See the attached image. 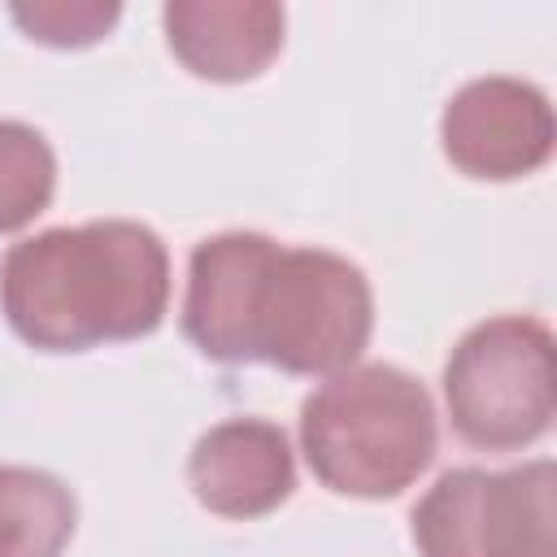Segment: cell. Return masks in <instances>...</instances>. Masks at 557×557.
<instances>
[{
  "mask_svg": "<svg viewBox=\"0 0 557 557\" xmlns=\"http://www.w3.org/2000/svg\"><path fill=\"white\" fill-rule=\"evenodd\" d=\"M0 309L39 352H87L144 339L170 309V252L131 218L48 226L0 261Z\"/></svg>",
  "mask_w": 557,
  "mask_h": 557,
  "instance_id": "cell-1",
  "label": "cell"
},
{
  "mask_svg": "<svg viewBox=\"0 0 557 557\" xmlns=\"http://www.w3.org/2000/svg\"><path fill=\"white\" fill-rule=\"evenodd\" d=\"M431 392L400 366L366 361L322 379L300 405V453L335 496H400L435 461Z\"/></svg>",
  "mask_w": 557,
  "mask_h": 557,
  "instance_id": "cell-2",
  "label": "cell"
},
{
  "mask_svg": "<svg viewBox=\"0 0 557 557\" xmlns=\"http://www.w3.org/2000/svg\"><path fill=\"white\" fill-rule=\"evenodd\" d=\"M374 292L357 261L326 248L274 244L248 309L244 357L283 374L331 379L366 352Z\"/></svg>",
  "mask_w": 557,
  "mask_h": 557,
  "instance_id": "cell-3",
  "label": "cell"
},
{
  "mask_svg": "<svg viewBox=\"0 0 557 557\" xmlns=\"http://www.w3.org/2000/svg\"><path fill=\"white\" fill-rule=\"evenodd\" d=\"M444 409L453 431L483 453H518L544 440L557 413L548 322L500 313L470 326L444 361Z\"/></svg>",
  "mask_w": 557,
  "mask_h": 557,
  "instance_id": "cell-4",
  "label": "cell"
},
{
  "mask_svg": "<svg viewBox=\"0 0 557 557\" xmlns=\"http://www.w3.org/2000/svg\"><path fill=\"white\" fill-rule=\"evenodd\" d=\"M418 557H557V470H444L413 505Z\"/></svg>",
  "mask_w": 557,
  "mask_h": 557,
  "instance_id": "cell-5",
  "label": "cell"
},
{
  "mask_svg": "<svg viewBox=\"0 0 557 557\" xmlns=\"http://www.w3.org/2000/svg\"><path fill=\"white\" fill-rule=\"evenodd\" d=\"M444 157L466 178L509 183L548 165L557 144V122L548 96L509 74H487L466 83L440 117Z\"/></svg>",
  "mask_w": 557,
  "mask_h": 557,
  "instance_id": "cell-6",
  "label": "cell"
},
{
  "mask_svg": "<svg viewBox=\"0 0 557 557\" xmlns=\"http://www.w3.org/2000/svg\"><path fill=\"white\" fill-rule=\"evenodd\" d=\"M187 487L218 518L252 522L274 513L296 492V457L287 431L265 418H226L209 426L191 444Z\"/></svg>",
  "mask_w": 557,
  "mask_h": 557,
  "instance_id": "cell-7",
  "label": "cell"
},
{
  "mask_svg": "<svg viewBox=\"0 0 557 557\" xmlns=\"http://www.w3.org/2000/svg\"><path fill=\"white\" fill-rule=\"evenodd\" d=\"M278 239L261 231H222L191 248L187 257V296H183V335L222 366H244V331L257 278Z\"/></svg>",
  "mask_w": 557,
  "mask_h": 557,
  "instance_id": "cell-8",
  "label": "cell"
},
{
  "mask_svg": "<svg viewBox=\"0 0 557 557\" xmlns=\"http://www.w3.org/2000/svg\"><path fill=\"white\" fill-rule=\"evenodd\" d=\"M165 44L209 83H248L283 48L287 13L274 0H170L161 9Z\"/></svg>",
  "mask_w": 557,
  "mask_h": 557,
  "instance_id": "cell-9",
  "label": "cell"
},
{
  "mask_svg": "<svg viewBox=\"0 0 557 557\" xmlns=\"http://www.w3.org/2000/svg\"><path fill=\"white\" fill-rule=\"evenodd\" d=\"M74 492L35 466H0V557H61L74 540Z\"/></svg>",
  "mask_w": 557,
  "mask_h": 557,
  "instance_id": "cell-10",
  "label": "cell"
},
{
  "mask_svg": "<svg viewBox=\"0 0 557 557\" xmlns=\"http://www.w3.org/2000/svg\"><path fill=\"white\" fill-rule=\"evenodd\" d=\"M57 191L52 144L13 117H0V235L26 231Z\"/></svg>",
  "mask_w": 557,
  "mask_h": 557,
  "instance_id": "cell-11",
  "label": "cell"
},
{
  "mask_svg": "<svg viewBox=\"0 0 557 557\" xmlns=\"http://www.w3.org/2000/svg\"><path fill=\"white\" fill-rule=\"evenodd\" d=\"M9 13L35 44L87 48L113 30V22L122 17V4H113V0H35V4H13Z\"/></svg>",
  "mask_w": 557,
  "mask_h": 557,
  "instance_id": "cell-12",
  "label": "cell"
}]
</instances>
